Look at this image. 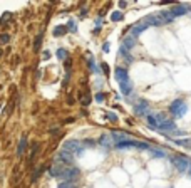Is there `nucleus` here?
Here are the masks:
<instances>
[{
  "label": "nucleus",
  "instance_id": "obj_1",
  "mask_svg": "<svg viewBox=\"0 0 191 188\" xmlns=\"http://www.w3.org/2000/svg\"><path fill=\"white\" fill-rule=\"evenodd\" d=\"M169 111L174 114V116H183V114L186 113V106H184V103H183L181 99H176L174 103L171 104Z\"/></svg>",
  "mask_w": 191,
  "mask_h": 188
},
{
  "label": "nucleus",
  "instance_id": "obj_2",
  "mask_svg": "<svg viewBox=\"0 0 191 188\" xmlns=\"http://www.w3.org/2000/svg\"><path fill=\"white\" fill-rule=\"evenodd\" d=\"M183 13H186V8H184V7H174V8H173V17L183 15Z\"/></svg>",
  "mask_w": 191,
  "mask_h": 188
},
{
  "label": "nucleus",
  "instance_id": "obj_3",
  "mask_svg": "<svg viewBox=\"0 0 191 188\" xmlns=\"http://www.w3.org/2000/svg\"><path fill=\"white\" fill-rule=\"evenodd\" d=\"M40 42H42V35H37L35 37V44H34V51H39V47H40Z\"/></svg>",
  "mask_w": 191,
  "mask_h": 188
},
{
  "label": "nucleus",
  "instance_id": "obj_4",
  "mask_svg": "<svg viewBox=\"0 0 191 188\" xmlns=\"http://www.w3.org/2000/svg\"><path fill=\"white\" fill-rule=\"evenodd\" d=\"M27 144V138L25 136H22V141H20V146H19V155H22V151H24V146Z\"/></svg>",
  "mask_w": 191,
  "mask_h": 188
},
{
  "label": "nucleus",
  "instance_id": "obj_5",
  "mask_svg": "<svg viewBox=\"0 0 191 188\" xmlns=\"http://www.w3.org/2000/svg\"><path fill=\"white\" fill-rule=\"evenodd\" d=\"M8 39H10V37H8L7 34H3V35H0V44H7V42H8Z\"/></svg>",
  "mask_w": 191,
  "mask_h": 188
}]
</instances>
